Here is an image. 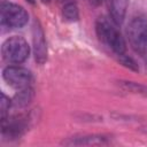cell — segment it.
I'll list each match as a JSON object with an SVG mask.
<instances>
[{
	"label": "cell",
	"mask_w": 147,
	"mask_h": 147,
	"mask_svg": "<svg viewBox=\"0 0 147 147\" xmlns=\"http://www.w3.org/2000/svg\"><path fill=\"white\" fill-rule=\"evenodd\" d=\"M91 1V3L92 5H94V6H98L99 3H101V1H103V0H90Z\"/></svg>",
	"instance_id": "obj_15"
},
{
	"label": "cell",
	"mask_w": 147,
	"mask_h": 147,
	"mask_svg": "<svg viewBox=\"0 0 147 147\" xmlns=\"http://www.w3.org/2000/svg\"><path fill=\"white\" fill-rule=\"evenodd\" d=\"M32 88L31 87H26V88H22V90H18V93L15 95L14 100H13V105L15 106H18V107H23V106H26L31 99H32Z\"/></svg>",
	"instance_id": "obj_11"
},
{
	"label": "cell",
	"mask_w": 147,
	"mask_h": 147,
	"mask_svg": "<svg viewBox=\"0 0 147 147\" xmlns=\"http://www.w3.org/2000/svg\"><path fill=\"white\" fill-rule=\"evenodd\" d=\"M107 6L111 21L117 26L123 24L129 7V0H107Z\"/></svg>",
	"instance_id": "obj_7"
},
{
	"label": "cell",
	"mask_w": 147,
	"mask_h": 147,
	"mask_svg": "<svg viewBox=\"0 0 147 147\" xmlns=\"http://www.w3.org/2000/svg\"><path fill=\"white\" fill-rule=\"evenodd\" d=\"M30 54V46L28 41L20 36H13L6 39L1 46L2 59L10 64L23 63Z\"/></svg>",
	"instance_id": "obj_2"
},
{
	"label": "cell",
	"mask_w": 147,
	"mask_h": 147,
	"mask_svg": "<svg viewBox=\"0 0 147 147\" xmlns=\"http://www.w3.org/2000/svg\"><path fill=\"white\" fill-rule=\"evenodd\" d=\"M26 127V122L24 118H10L8 121H2V136L8 138H18L23 134Z\"/></svg>",
	"instance_id": "obj_8"
},
{
	"label": "cell",
	"mask_w": 147,
	"mask_h": 147,
	"mask_svg": "<svg viewBox=\"0 0 147 147\" xmlns=\"http://www.w3.org/2000/svg\"><path fill=\"white\" fill-rule=\"evenodd\" d=\"M11 105H13V101L5 93H1V96H0V118H1V122L7 118V116L9 114V108Z\"/></svg>",
	"instance_id": "obj_13"
},
{
	"label": "cell",
	"mask_w": 147,
	"mask_h": 147,
	"mask_svg": "<svg viewBox=\"0 0 147 147\" xmlns=\"http://www.w3.org/2000/svg\"><path fill=\"white\" fill-rule=\"evenodd\" d=\"M118 85L122 88H124L125 91L147 96V85L136 83V82H130V80H121V82H118Z\"/></svg>",
	"instance_id": "obj_10"
},
{
	"label": "cell",
	"mask_w": 147,
	"mask_h": 147,
	"mask_svg": "<svg viewBox=\"0 0 147 147\" xmlns=\"http://www.w3.org/2000/svg\"><path fill=\"white\" fill-rule=\"evenodd\" d=\"M60 1H62V0H60Z\"/></svg>",
	"instance_id": "obj_17"
},
{
	"label": "cell",
	"mask_w": 147,
	"mask_h": 147,
	"mask_svg": "<svg viewBox=\"0 0 147 147\" xmlns=\"http://www.w3.org/2000/svg\"><path fill=\"white\" fill-rule=\"evenodd\" d=\"M29 21L28 11L20 5L2 1L0 5V23L1 26L8 29L23 28Z\"/></svg>",
	"instance_id": "obj_3"
},
{
	"label": "cell",
	"mask_w": 147,
	"mask_h": 147,
	"mask_svg": "<svg viewBox=\"0 0 147 147\" xmlns=\"http://www.w3.org/2000/svg\"><path fill=\"white\" fill-rule=\"evenodd\" d=\"M32 41H33L34 60L37 63L44 64L47 60V45H46L45 33L37 21L34 22L32 30Z\"/></svg>",
	"instance_id": "obj_6"
},
{
	"label": "cell",
	"mask_w": 147,
	"mask_h": 147,
	"mask_svg": "<svg viewBox=\"0 0 147 147\" xmlns=\"http://www.w3.org/2000/svg\"><path fill=\"white\" fill-rule=\"evenodd\" d=\"M65 146H91V145H106L108 138L102 134H87L80 137H72L62 142Z\"/></svg>",
	"instance_id": "obj_9"
},
{
	"label": "cell",
	"mask_w": 147,
	"mask_h": 147,
	"mask_svg": "<svg viewBox=\"0 0 147 147\" xmlns=\"http://www.w3.org/2000/svg\"><path fill=\"white\" fill-rule=\"evenodd\" d=\"M62 15H63V18L65 21H69V22L78 21V18H79V10H78L77 5L75 2H67L63 6Z\"/></svg>",
	"instance_id": "obj_12"
},
{
	"label": "cell",
	"mask_w": 147,
	"mask_h": 147,
	"mask_svg": "<svg viewBox=\"0 0 147 147\" xmlns=\"http://www.w3.org/2000/svg\"><path fill=\"white\" fill-rule=\"evenodd\" d=\"M127 38L131 47L139 54H147V18L133 17L127 25Z\"/></svg>",
	"instance_id": "obj_4"
},
{
	"label": "cell",
	"mask_w": 147,
	"mask_h": 147,
	"mask_svg": "<svg viewBox=\"0 0 147 147\" xmlns=\"http://www.w3.org/2000/svg\"><path fill=\"white\" fill-rule=\"evenodd\" d=\"M41 1H42V2H44V3H47V2H49V1H51V0H41Z\"/></svg>",
	"instance_id": "obj_16"
},
{
	"label": "cell",
	"mask_w": 147,
	"mask_h": 147,
	"mask_svg": "<svg viewBox=\"0 0 147 147\" xmlns=\"http://www.w3.org/2000/svg\"><path fill=\"white\" fill-rule=\"evenodd\" d=\"M118 61H119V63H122L124 67L129 68L130 70H133V71H138V70H139V67H138L137 62H136L132 57H130L129 55H126L125 53L118 55Z\"/></svg>",
	"instance_id": "obj_14"
},
{
	"label": "cell",
	"mask_w": 147,
	"mask_h": 147,
	"mask_svg": "<svg viewBox=\"0 0 147 147\" xmlns=\"http://www.w3.org/2000/svg\"><path fill=\"white\" fill-rule=\"evenodd\" d=\"M115 25L113 21L110 22L105 17H99L95 22V32L99 40L118 56L125 53L126 42Z\"/></svg>",
	"instance_id": "obj_1"
},
{
	"label": "cell",
	"mask_w": 147,
	"mask_h": 147,
	"mask_svg": "<svg viewBox=\"0 0 147 147\" xmlns=\"http://www.w3.org/2000/svg\"><path fill=\"white\" fill-rule=\"evenodd\" d=\"M2 77L5 82L16 90H22L30 87L32 83V74L24 67L18 64H11L3 69Z\"/></svg>",
	"instance_id": "obj_5"
}]
</instances>
